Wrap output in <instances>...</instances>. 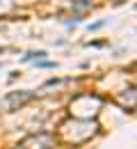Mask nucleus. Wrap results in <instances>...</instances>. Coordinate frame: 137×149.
Instances as JSON below:
<instances>
[{
    "label": "nucleus",
    "mask_w": 137,
    "mask_h": 149,
    "mask_svg": "<svg viewBox=\"0 0 137 149\" xmlns=\"http://www.w3.org/2000/svg\"><path fill=\"white\" fill-rule=\"evenodd\" d=\"M32 99V92H25V94H9L7 96V103H9V108H16V103L23 106L25 101H30Z\"/></svg>",
    "instance_id": "nucleus-1"
}]
</instances>
